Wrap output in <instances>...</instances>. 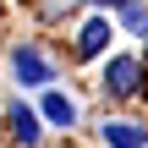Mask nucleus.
I'll return each mask as SVG.
<instances>
[{
  "mask_svg": "<svg viewBox=\"0 0 148 148\" xmlns=\"http://www.w3.org/2000/svg\"><path fill=\"white\" fill-rule=\"evenodd\" d=\"M11 77H16L22 88H49V82H55V66H49L44 49L22 44V49H11Z\"/></svg>",
  "mask_w": 148,
  "mask_h": 148,
  "instance_id": "f257e3e1",
  "label": "nucleus"
},
{
  "mask_svg": "<svg viewBox=\"0 0 148 148\" xmlns=\"http://www.w3.org/2000/svg\"><path fill=\"white\" fill-rule=\"evenodd\" d=\"M137 77H143V66H137V55H115V60L104 66V93H115V99H126V93H137Z\"/></svg>",
  "mask_w": 148,
  "mask_h": 148,
  "instance_id": "f03ea898",
  "label": "nucleus"
},
{
  "mask_svg": "<svg viewBox=\"0 0 148 148\" xmlns=\"http://www.w3.org/2000/svg\"><path fill=\"white\" fill-rule=\"evenodd\" d=\"M110 38H115L110 16H88V22H82V33H77V55H82V60H93V55H104V49H110Z\"/></svg>",
  "mask_w": 148,
  "mask_h": 148,
  "instance_id": "7ed1b4c3",
  "label": "nucleus"
},
{
  "mask_svg": "<svg viewBox=\"0 0 148 148\" xmlns=\"http://www.w3.org/2000/svg\"><path fill=\"white\" fill-rule=\"evenodd\" d=\"M5 126H11V137H16L22 148L38 143V115H33L27 104H11V110H5Z\"/></svg>",
  "mask_w": 148,
  "mask_h": 148,
  "instance_id": "20e7f679",
  "label": "nucleus"
},
{
  "mask_svg": "<svg viewBox=\"0 0 148 148\" xmlns=\"http://www.w3.org/2000/svg\"><path fill=\"white\" fill-rule=\"evenodd\" d=\"M104 148H148V137L132 121H104Z\"/></svg>",
  "mask_w": 148,
  "mask_h": 148,
  "instance_id": "39448f33",
  "label": "nucleus"
},
{
  "mask_svg": "<svg viewBox=\"0 0 148 148\" xmlns=\"http://www.w3.org/2000/svg\"><path fill=\"white\" fill-rule=\"evenodd\" d=\"M44 121H49V126H71V121H77V104H71L66 93H44Z\"/></svg>",
  "mask_w": 148,
  "mask_h": 148,
  "instance_id": "423d86ee",
  "label": "nucleus"
},
{
  "mask_svg": "<svg viewBox=\"0 0 148 148\" xmlns=\"http://www.w3.org/2000/svg\"><path fill=\"white\" fill-rule=\"evenodd\" d=\"M121 16H126V27H132V33H148V11H143V5H132V0H126V5H121Z\"/></svg>",
  "mask_w": 148,
  "mask_h": 148,
  "instance_id": "0eeeda50",
  "label": "nucleus"
},
{
  "mask_svg": "<svg viewBox=\"0 0 148 148\" xmlns=\"http://www.w3.org/2000/svg\"><path fill=\"white\" fill-rule=\"evenodd\" d=\"M99 5H126V0H99Z\"/></svg>",
  "mask_w": 148,
  "mask_h": 148,
  "instance_id": "6e6552de",
  "label": "nucleus"
}]
</instances>
